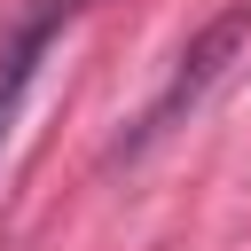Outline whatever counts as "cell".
I'll list each match as a JSON object with an SVG mask.
<instances>
[{
  "label": "cell",
  "mask_w": 251,
  "mask_h": 251,
  "mask_svg": "<svg viewBox=\"0 0 251 251\" xmlns=\"http://www.w3.org/2000/svg\"><path fill=\"white\" fill-rule=\"evenodd\" d=\"M243 31H251V0H235V8H220V16H212V24H204V31L188 39V47H180V63H173V78H165V94H157V102L141 110V126H133L126 141H118V157H133V149H149L157 133H173V126H180V118H188V110H196V102H204L212 86H220V71L235 63V47H243Z\"/></svg>",
  "instance_id": "obj_1"
},
{
  "label": "cell",
  "mask_w": 251,
  "mask_h": 251,
  "mask_svg": "<svg viewBox=\"0 0 251 251\" xmlns=\"http://www.w3.org/2000/svg\"><path fill=\"white\" fill-rule=\"evenodd\" d=\"M47 39H55V24H24V31H16V47L0 55V149H8V133H16V110H24L31 78H39Z\"/></svg>",
  "instance_id": "obj_2"
},
{
  "label": "cell",
  "mask_w": 251,
  "mask_h": 251,
  "mask_svg": "<svg viewBox=\"0 0 251 251\" xmlns=\"http://www.w3.org/2000/svg\"><path fill=\"white\" fill-rule=\"evenodd\" d=\"M78 8H94V0H31V24H63V16H78Z\"/></svg>",
  "instance_id": "obj_3"
}]
</instances>
